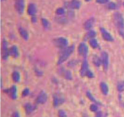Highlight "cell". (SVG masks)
Masks as SVG:
<instances>
[{"label":"cell","mask_w":124,"mask_h":117,"mask_svg":"<svg viewBox=\"0 0 124 117\" xmlns=\"http://www.w3.org/2000/svg\"><path fill=\"white\" fill-rule=\"evenodd\" d=\"M89 43H90V46L93 48H97L98 46H99L97 40L96 39H94V38H91V39H90L89 40Z\"/></svg>","instance_id":"obj_21"},{"label":"cell","mask_w":124,"mask_h":117,"mask_svg":"<svg viewBox=\"0 0 124 117\" xmlns=\"http://www.w3.org/2000/svg\"><path fill=\"white\" fill-rule=\"evenodd\" d=\"M29 92H30V90H29V89L28 88H25L24 90H23V92H22V95L24 97L27 96L29 94Z\"/></svg>","instance_id":"obj_31"},{"label":"cell","mask_w":124,"mask_h":117,"mask_svg":"<svg viewBox=\"0 0 124 117\" xmlns=\"http://www.w3.org/2000/svg\"><path fill=\"white\" fill-rule=\"evenodd\" d=\"M100 89L104 95H107L109 92V87L105 82H101L100 84Z\"/></svg>","instance_id":"obj_18"},{"label":"cell","mask_w":124,"mask_h":117,"mask_svg":"<svg viewBox=\"0 0 124 117\" xmlns=\"http://www.w3.org/2000/svg\"><path fill=\"white\" fill-rule=\"evenodd\" d=\"M1 1H4V0H1Z\"/></svg>","instance_id":"obj_41"},{"label":"cell","mask_w":124,"mask_h":117,"mask_svg":"<svg viewBox=\"0 0 124 117\" xmlns=\"http://www.w3.org/2000/svg\"><path fill=\"white\" fill-rule=\"evenodd\" d=\"M56 14H58V15H62V14H64L65 11L63 8H58V9L56 10Z\"/></svg>","instance_id":"obj_28"},{"label":"cell","mask_w":124,"mask_h":117,"mask_svg":"<svg viewBox=\"0 0 124 117\" xmlns=\"http://www.w3.org/2000/svg\"><path fill=\"white\" fill-rule=\"evenodd\" d=\"M88 71H89V70H88V63H87V61L85 60L82 63L81 69H80V75L82 77H84V76H86Z\"/></svg>","instance_id":"obj_12"},{"label":"cell","mask_w":124,"mask_h":117,"mask_svg":"<svg viewBox=\"0 0 124 117\" xmlns=\"http://www.w3.org/2000/svg\"><path fill=\"white\" fill-rule=\"evenodd\" d=\"M25 111H26V113H27V114H30L35 109V107L31 105L30 103H27V104L25 105Z\"/></svg>","instance_id":"obj_19"},{"label":"cell","mask_w":124,"mask_h":117,"mask_svg":"<svg viewBox=\"0 0 124 117\" xmlns=\"http://www.w3.org/2000/svg\"><path fill=\"white\" fill-rule=\"evenodd\" d=\"M27 13L29 15L32 16H34L36 13V6L34 4H30L28 6V9H27Z\"/></svg>","instance_id":"obj_15"},{"label":"cell","mask_w":124,"mask_h":117,"mask_svg":"<svg viewBox=\"0 0 124 117\" xmlns=\"http://www.w3.org/2000/svg\"><path fill=\"white\" fill-rule=\"evenodd\" d=\"M117 90L119 92H123L124 90V81H120L117 84Z\"/></svg>","instance_id":"obj_24"},{"label":"cell","mask_w":124,"mask_h":117,"mask_svg":"<svg viewBox=\"0 0 124 117\" xmlns=\"http://www.w3.org/2000/svg\"><path fill=\"white\" fill-rule=\"evenodd\" d=\"M41 22L43 25V27L45 28H48L49 27V22L46 19H41Z\"/></svg>","instance_id":"obj_25"},{"label":"cell","mask_w":124,"mask_h":117,"mask_svg":"<svg viewBox=\"0 0 124 117\" xmlns=\"http://www.w3.org/2000/svg\"><path fill=\"white\" fill-rule=\"evenodd\" d=\"M98 109L97 105H96L95 104H92L90 106V110L92 111V112H96Z\"/></svg>","instance_id":"obj_30"},{"label":"cell","mask_w":124,"mask_h":117,"mask_svg":"<svg viewBox=\"0 0 124 117\" xmlns=\"http://www.w3.org/2000/svg\"><path fill=\"white\" fill-rule=\"evenodd\" d=\"M114 22L117 27L119 28L120 32H123V29L124 28V19L122 14L119 13H115L114 14Z\"/></svg>","instance_id":"obj_1"},{"label":"cell","mask_w":124,"mask_h":117,"mask_svg":"<svg viewBox=\"0 0 124 117\" xmlns=\"http://www.w3.org/2000/svg\"><path fill=\"white\" fill-rule=\"evenodd\" d=\"M64 102V99L61 97L58 96H54V97L53 99V105L54 107H58L60 105H61L62 103Z\"/></svg>","instance_id":"obj_16"},{"label":"cell","mask_w":124,"mask_h":117,"mask_svg":"<svg viewBox=\"0 0 124 117\" xmlns=\"http://www.w3.org/2000/svg\"><path fill=\"white\" fill-rule=\"evenodd\" d=\"M74 50V46H71L66 48L61 54V55H60L58 61V65H61V64H62L64 61H66L67 60L68 58L71 56V54L72 53Z\"/></svg>","instance_id":"obj_2"},{"label":"cell","mask_w":124,"mask_h":117,"mask_svg":"<svg viewBox=\"0 0 124 117\" xmlns=\"http://www.w3.org/2000/svg\"><path fill=\"white\" fill-rule=\"evenodd\" d=\"M64 75L65 78H66L67 79H72V75H71V73L69 71H66L64 73Z\"/></svg>","instance_id":"obj_27"},{"label":"cell","mask_w":124,"mask_h":117,"mask_svg":"<svg viewBox=\"0 0 124 117\" xmlns=\"http://www.w3.org/2000/svg\"><path fill=\"white\" fill-rule=\"evenodd\" d=\"M95 117H102V114H101V112H98L96 113Z\"/></svg>","instance_id":"obj_35"},{"label":"cell","mask_w":124,"mask_h":117,"mask_svg":"<svg viewBox=\"0 0 124 117\" xmlns=\"http://www.w3.org/2000/svg\"><path fill=\"white\" fill-rule=\"evenodd\" d=\"M19 32L20 33L21 36L22 37V38L25 40H27L28 38V33L27 32V31L25 29H24V28H19Z\"/></svg>","instance_id":"obj_17"},{"label":"cell","mask_w":124,"mask_h":117,"mask_svg":"<svg viewBox=\"0 0 124 117\" xmlns=\"http://www.w3.org/2000/svg\"><path fill=\"white\" fill-rule=\"evenodd\" d=\"M86 76L88 77L89 78H93V77H94V75H93V73H92V72H91V71L89 70V71H88V73H87V75H86Z\"/></svg>","instance_id":"obj_33"},{"label":"cell","mask_w":124,"mask_h":117,"mask_svg":"<svg viewBox=\"0 0 124 117\" xmlns=\"http://www.w3.org/2000/svg\"><path fill=\"white\" fill-rule=\"evenodd\" d=\"M108 8L110 9H115V8H116V5L114 3H110L108 5Z\"/></svg>","instance_id":"obj_32"},{"label":"cell","mask_w":124,"mask_h":117,"mask_svg":"<svg viewBox=\"0 0 124 117\" xmlns=\"http://www.w3.org/2000/svg\"><path fill=\"white\" fill-rule=\"evenodd\" d=\"M13 117H20V115L18 112H15L13 114Z\"/></svg>","instance_id":"obj_36"},{"label":"cell","mask_w":124,"mask_h":117,"mask_svg":"<svg viewBox=\"0 0 124 117\" xmlns=\"http://www.w3.org/2000/svg\"><path fill=\"white\" fill-rule=\"evenodd\" d=\"M88 51V47L86 46L84 43H81L78 47V52H79V55L84 58H86Z\"/></svg>","instance_id":"obj_5"},{"label":"cell","mask_w":124,"mask_h":117,"mask_svg":"<svg viewBox=\"0 0 124 117\" xmlns=\"http://www.w3.org/2000/svg\"><path fill=\"white\" fill-rule=\"evenodd\" d=\"M86 1H90V0H85Z\"/></svg>","instance_id":"obj_39"},{"label":"cell","mask_w":124,"mask_h":117,"mask_svg":"<svg viewBox=\"0 0 124 117\" xmlns=\"http://www.w3.org/2000/svg\"><path fill=\"white\" fill-rule=\"evenodd\" d=\"M96 32L94 30H90L88 33L85 35V39L86 40H90L91 38H93L94 37L96 36Z\"/></svg>","instance_id":"obj_20"},{"label":"cell","mask_w":124,"mask_h":117,"mask_svg":"<svg viewBox=\"0 0 124 117\" xmlns=\"http://www.w3.org/2000/svg\"><path fill=\"white\" fill-rule=\"evenodd\" d=\"M31 21H32V22H33V23L36 22V18H35V17H33V18H31Z\"/></svg>","instance_id":"obj_37"},{"label":"cell","mask_w":124,"mask_h":117,"mask_svg":"<svg viewBox=\"0 0 124 117\" xmlns=\"http://www.w3.org/2000/svg\"><path fill=\"white\" fill-rule=\"evenodd\" d=\"M47 98V94L44 91H41L36 98V103H38V104H43V103H45L46 102Z\"/></svg>","instance_id":"obj_9"},{"label":"cell","mask_w":124,"mask_h":117,"mask_svg":"<svg viewBox=\"0 0 124 117\" xmlns=\"http://www.w3.org/2000/svg\"><path fill=\"white\" fill-rule=\"evenodd\" d=\"M81 6V3L77 0H72L66 4V6L71 9H79Z\"/></svg>","instance_id":"obj_6"},{"label":"cell","mask_w":124,"mask_h":117,"mask_svg":"<svg viewBox=\"0 0 124 117\" xmlns=\"http://www.w3.org/2000/svg\"><path fill=\"white\" fill-rule=\"evenodd\" d=\"M94 22H95V20H94V18H90V19H88L83 25L85 30H90V28L93 27V25H94Z\"/></svg>","instance_id":"obj_14"},{"label":"cell","mask_w":124,"mask_h":117,"mask_svg":"<svg viewBox=\"0 0 124 117\" xmlns=\"http://www.w3.org/2000/svg\"><path fill=\"white\" fill-rule=\"evenodd\" d=\"M54 43L57 47L63 48L68 45V40L67 38L64 37H59L54 40Z\"/></svg>","instance_id":"obj_4"},{"label":"cell","mask_w":124,"mask_h":117,"mask_svg":"<svg viewBox=\"0 0 124 117\" xmlns=\"http://www.w3.org/2000/svg\"><path fill=\"white\" fill-rule=\"evenodd\" d=\"M101 60L102 62V65H103V67L104 70H106L108 68L109 65V55L105 51L101 53Z\"/></svg>","instance_id":"obj_8"},{"label":"cell","mask_w":124,"mask_h":117,"mask_svg":"<svg viewBox=\"0 0 124 117\" xmlns=\"http://www.w3.org/2000/svg\"><path fill=\"white\" fill-rule=\"evenodd\" d=\"M14 7L18 14H23L25 8V0H15Z\"/></svg>","instance_id":"obj_3"},{"label":"cell","mask_w":124,"mask_h":117,"mask_svg":"<svg viewBox=\"0 0 124 117\" xmlns=\"http://www.w3.org/2000/svg\"><path fill=\"white\" fill-rule=\"evenodd\" d=\"M108 1L109 0H96L97 3L100 4H105L106 3H107Z\"/></svg>","instance_id":"obj_34"},{"label":"cell","mask_w":124,"mask_h":117,"mask_svg":"<svg viewBox=\"0 0 124 117\" xmlns=\"http://www.w3.org/2000/svg\"><path fill=\"white\" fill-rule=\"evenodd\" d=\"M86 96H87V97H88L89 99H90V100H91L92 102H95V103H97L96 100H95V98L93 97V96L92 95V94H91L90 92H86Z\"/></svg>","instance_id":"obj_26"},{"label":"cell","mask_w":124,"mask_h":117,"mask_svg":"<svg viewBox=\"0 0 124 117\" xmlns=\"http://www.w3.org/2000/svg\"><path fill=\"white\" fill-rule=\"evenodd\" d=\"M9 55V48H8V42L4 40L2 42V56L4 60H6Z\"/></svg>","instance_id":"obj_7"},{"label":"cell","mask_w":124,"mask_h":117,"mask_svg":"<svg viewBox=\"0 0 124 117\" xmlns=\"http://www.w3.org/2000/svg\"><path fill=\"white\" fill-rule=\"evenodd\" d=\"M4 92L9 95L11 98L16 99L17 98V88L15 85H13L9 89L5 90Z\"/></svg>","instance_id":"obj_10"},{"label":"cell","mask_w":124,"mask_h":117,"mask_svg":"<svg viewBox=\"0 0 124 117\" xmlns=\"http://www.w3.org/2000/svg\"><path fill=\"white\" fill-rule=\"evenodd\" d=\"M83 117H89L88 115H86V114H83Z\"/></svg>","instance_id":"obj_38"},{"label":"cell","mask_w":124,"mask_h":117,"mask_svg":"<svg viewBox=\"0 0 124 117\" xmlns=\"http://www.w3.org/2000/svg\"><path fill=\"white\" fill-rule=\"evenodd\" d=\"M9 55L13 57V58H17L19 56V53L17 47L14 45V46L11 47L10 48H9Z\"/></svg>","instance_id":"obj_13"},{"label":"cell","mask_w":124,"mask_h":117,"mask_svg":"<svg viewBox=\"0 0 124 117\" xmlns=\"http://www.w3.org/2000/svg\"><path fill=\"white\" fill-rule=\"evenodd\" d=\"M101 32L102 34V37L103 39L104 40L107 42H112L114 40L113 37H112V35H111L110 33H109L107 30H106L105 28H100Z\"/></svg>","instance_id":"obj_11"},{"label":"cell","mask_w":124,"mask_h":117,"mask_svg":"<svg viewBox=\"0 0 124 117\" xmlns=\"http://www.w3.org/2000/svg\"><path fill=\"white\" fill-rule=\"evenodd\" d=\"M93 63H94V65H95V66H99L102 64L101 58H99V57L97 56H94L93 57Z\"/></svg>","instance_id":"obj_22"},{"label":"cell","mask_w":124,"mask_h":117,"mask_svg":"<svg viewBox=\"0 0 124 117\" xmlns=\"http://www.w3.org/2000/svg\"><path fill=\"white\" fill-rule=\"evenodd\" d=\"M13 81L16 82H18L20 81V74L17 71H14L12 75Z\"/></svg>","instance_id":"obj_23"},{"label":"cell","mask_w":124,"mask_h":117,"mask_svg":"<svg viewBox=\"0 0 124 117\" xmlns=\"http://www.w3.org/2000/svg\"></svg>","instance_id":"obj_40"},{"label":"cell","mask_w":124,"mask_h":117,"mask_svg":"<svg viewBox=\"0 0 124 117\" xmlns=\"http://www.w3.org/2000/svg\"><path fill=\"white\" fill-rule=\"evenodd\" d=\"M58 115L59 117H67L66 112H65L64 110H60L59 111Z\"/></svg>","instance_id":"obj_29"}]
</instances>
